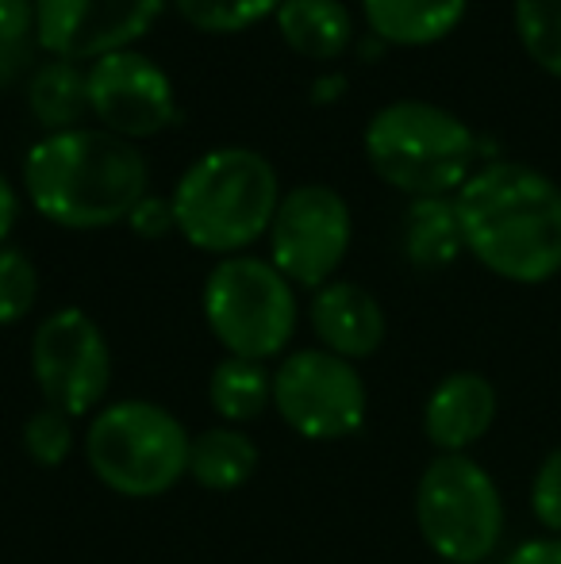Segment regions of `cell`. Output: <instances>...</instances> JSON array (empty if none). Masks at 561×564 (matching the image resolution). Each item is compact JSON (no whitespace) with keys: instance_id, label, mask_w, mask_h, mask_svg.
Here are the masks:
<instances>
[{"instance_id":"cell-25","label":"cell","mask_w":561,"mask_h":564,"mask_svg":"<svg viewBox=\"0 0 561 564\" xmlns=\"http://www.w3.org/2000/svg\"><path fill=\"white\" fill-rule=\"evenodd\" d=\"M39 300L35 261L15 246H0V327L28 319Z\"/></svg>"},{"instance_id":"cell-20","label":"cell","mask_w":561,"mask_h":564,"mask_svg":"<svg viewBox=\"0 0 561 564\" xmlns=\"http://www.w3.org/2000/svg\"><path fill=\"white\" fill-rule=\"evenodd\" d=\"M208 400L227 426L255 423L273 403V372L266 369V361L224 357L208 377Z\"/></svg>"},{"instance_id":"cell-5","label":"cell","mask_w":561,"mask_h":564,"mask_svg":"<svg viewBox=\"0 0 561 564\" xmlns=\"http://www.w3.org/2000/svg\"><path fill=\"white\" fill-rule=\"evenodd\" d=\"M188 431L150 400L105 403L85 431L89 473L123 499H158L188 476Z\"/></svg>"},{"instance_id":"cell-24","label":"cell","mask_w":561,"mask_h":564,"mask_svg":"<svg viewBox=\"0 0 561 564\" xmlns=\"http://www.w3.org/2000/svg\"><path fill=\"white\" fill-rule=\"evenodd\" d=\"M74 419L66 415V411L58 408H39L28 415V423H23V453H28L31 460H35L39 468H58L69 460V453H74Z\"/></svg>"},{"instance_id":"cell-26","label":"cell","mask_w":561,"mask_h":564,"mask_svg":"<svg viewBox=\"0 0 561 564\" xmlns=\"http://www.w3.org/2000/svg\"><path fill=\"white\" fill-rule=\"evenodd\" d=\"M531 514L550 538H561V446L550 449L535 468Z\"/></svg>"},{"instance_id":"cell-23","label":"cell","mask_w":561,"mask_h":564,"mask_svg":"<svg viewBox=\"0 0 561 564\" xmlns=\"http://www.w3.org/2000/svg\"><path fill=\"white\" fill-rule=\"evenodd\" d=\"M31 46H39L35 0H0V89L23 77Z\"/></svg>"},{"instance_id":"cell-4","label":"cell","mask_w":561,"mask_h":564,"mask_svg":"<svg viewBox=\"0 0 561 564\" xmlns=\"http://www.w3.org/2000/svg\"><path fill=\"white\" fill-rule=\"evenodd\" d=\"M366 162L385 185L412 200L457 196L473 177L477 134L465 119L427 100H397L366 123Z\"/></svg>"},{"instance_id":"cell-2","label":"cell","mask_w":561,"mask_h":564,"mask_svg":"<svg viewBox=\"0 0 561 564\" xmlns=\"http://www.w3.org/2000/svg\"><path fill=\"white\" fill-rule=\"evenodd\" d=\"M147 181L142 150L105 127L54 131L23 158L31 208L66 230H100L128 219L147 196Z\"/></svg>"},{"instance_id":"cell-3","label":"cell","mask_w":561,"mask_h":564,"mask_svg":"<svg viewBox=\"0 0 561 564\" xmlns=\"http://www.w3.org/2000/svg\"><path fill=\"white\" fill-rule=\"evenodd\" d=\"M170 200L188 246L235 258L270 235L281 208V185L266 154L250 147H219L188 165Z\"/></svg>"},{"instance_id":"cell-15","label":"cell","mask_w":561,"mask_h":564,"mask_svg":"<svg viewBox=\"0 0 561 564\" xmlns=\"http://www.w3.org/2000/svg\"><path fill=\"white\" fill-rule=\"evenodd\" d=\"M470 0H362L366 23L389 46H431L454 35Z\"/></svg>"},{"instance_id":"cell-18","label":"cell","mask_w":561,"mask_h":564,"mask_svg":"<svg viewBox=\"0 0 561 564\" xmlns=\"http://www.w3.org/2000/svg\"><path fill=\"white\" fill-rule=\"evenodd\" d=\"M262 465V453L239 426H208L188 442V476L208 491H235Z\"/></svg>"},{"instance_id":"cell-12","label":"cell","mask_w":561,"mask_h":564,"mask_svg":"<svg viewBox=\"0 0 561 564\" xmlns=\"http://www.w3.org/2000/svg\"><path fill=\"white\" fill-rule=\"evenodd\" d=\"M89 112L120 139H150L177 119V97L158 62L139 51L105 54L89 66Z\"/></svg>"},{"instance_id":"cell-9","label":"cell","mask_w":561,"mask_h":564,"mask_svg":"<svg viewBox=\"0 0 561 564\" xmlns=\"http://www.w3.org/2000/svg\"><path fill=\"white\" fill-rule=\"evenodd\" d=\"M31 377L46 408L69 419L100 411L112 388V349L105 330L82 307H58L31 335Z\"/></svg>"},{"instance_id":"cell-1","label":"cell","mask_w":561,"mask_h":564,"mask_svg":"<svg viewBox=\"0 0 561 564\" xmlns=\"http://www.w3.org/2000/svg\"><path fill=\"white\" fill-rule=\"evenodd\" d=\"M465 253L511 284L561 273V185L527 162H488L454 196Z\"/></svg>"},{"instance_id":"cell-17","label":"cell","mask_w":561,"mask_h":564,"mask_svg":"<svg viewBox=\"0 0 561 564\" xmlns=\"http://www.w3.org/2000/svg\"><path fill=\"white\" fill-rule=\"evenodd\" d=\"M465 253L462 224H457L454 196H423L404 212V258L423 273L454 265Z\"/></svg>"},{"instance_id":"cell-27","label":"cell","mask_w":561,"mask_h":564,"mask_svg":"<svg viewBox=\"0 0 561 564\" xmlns=\"http://www.w3.org/2000/svg\"><path fill=\"white\" fill-rule=\"evenodd\" d=\"M131 230L139 238H165L170 230H177V216H173V200H162V196H142L136 204V212L128 216Z\"/></svg>"},{"instance_id":"cell-21","label":"cell","mask_w":561,"mask_h":564,"mask_svg":"<svg viewBox=\"0 0 561 564\" xmlns=\"http://www.w3.org/2000/svg\"><path fill=\"white\" fill-rule=\"evenodd\" d=\"M511 23L527 58L561 82V0H516Z\"/></svg>"},{"instance_id":"cell-29","label":"cell","mask_w":561,"mask_h":564,"mask_svg":"<svg viewBox=\"0 0 561 564\" xmlns=\"http://www.w3.org/2000/svg\"><path fill=\"white\" fill-rule=\"evenodd\" d=\"M15 216H20V196H15L12 181H8L4 173H0V246H4L8 235H12Z\"/></svg>"},{"instance_id":"cell-8","label":"cell","mask_w":561,"mask_h":564,"mask_svg":"<svg viewBox=\"0 0 561 564\" xmlns=\"http://www.w3.org/2000/svg\"><path fill=\"white\" fill-rule=\"evenodd\" d=\"M366 380L327 349H296L273 369V411L296 438L343 442L366 423Z\"/></svg>"},{"instance_id":"cell-28","label":"cell","mask_w":561,"mask_h":564,"mask_svg":"<svg viewBox=\"0 0 561 564\" xmlns=\"http://www.w3.org/2000/svg\"><path fill=\"white\" fill-rule=\"evenodd\" d=\"M500 564H561V538H531V542L516 545Z\"/></svg>"},{"instance_id":"cell-6","label":"cell","mask_w":561,"mask_h":564,"mask_svg":"<svg viewBox=\"0 0 561 564\" xmlns=\"http://www.w3.org/2000/svg\"><path fill=\"white\" fill-rule=\"evenodd\" d=\"M416 527L442 564H485L508 527L500 484L470 453H439L416 484Z\"/></svg>"},{"instance_id":"cell-14","label":"cell","mask_w":561,"mask_h":564,"mask_svg":"<svg viewBox=\"0 0 561 564\" xmlns=\"http://www.w3.org/2000/svg\"><path fill=\"white\" fill-rule=\"evenodd\" d=\"M308 323L320 338V349L346 357V361L374 357L385 346V335H389L385 307L377 304L374 292H366L354 281H331L315 289Z\"/></svg>"},{"instance_id":"cell-10","label":"cell","mask_w":561,"mask_h":564,"mask_svg":"<svg viewBox=\"0 0 561 564\" xmlns=\"http://www.w3.org/2000/svg\"><path fill=\"white\" fill-rule=\"evenodd\" d=\"M350 208L327 185H300L281 196L270 227V261L296 289H323L335 281L350 250Z\"/></svg>"},{"instance_id":"cell-16","label":"cell","mask_w":561,"mask_h":564,"mask_svg":"<svg viewBox=\"0 0 561 564\" xmlns=\"http://www.w3.org/2000/svg\"><path fill=\"white\" fill-rule=\"evenodd\" d=\"M281 39L312 62H335L354 39V20L343 0H284L278 8Z\"/></svg>"},{"instance_id":"cell-11","label":"cell","mask_w":561,"mask_h":564,"mask_svg":"<svg viewBox=\"0 0 561 564\" xmlns=\"http://www.w3.org/2000/svg\"><path fill=\"white\" fill-rule=\"evenodd\" d=\"M165 0H35L39 51L62 62H97L131 51L162 15Z\"/></svg>"},{"instance_id":"cell-22","label":"cell","mask_w":561,"mask_h":564,"mask_svg":"<svg viewBox=\"0 0 561 564\" xmlns=\"http://www.w3.org/2000/svg\"><path fill=\"white\" fill-rule=\"evenodd\" d=\"M181 12V20L193 23L196 31L208 35H235L247 31L255 23H262L266 15H278L284 0H173Z\"/></svg>"},{"instance_id":"cell-7","label":"cell","mask_w":561,"mask_h":564,"mask_svg":"<svg viewBox=\"0 0 561 564\" xmlns=\"http://www.w3.org/2000/svg\"><path fill=\"white\" fill-rule=\"evenodd\" d=\"M204 323L227 357L270 361L296 335V284L273 261L235 253L204 281Z\"/></svg>"},{"instance_id":"cell-19","label":"cell","mask_w":561,"mask_h":564,"mask_svg":"<svg viewBox=\"0 0 561 564\" xmlns=\"http://www.w3.org/2000/svg\"><path fill=\"white\" fill-rule=\"evenodd\" d=\"M28 108L46 134L82 127V116L89 112V69L62 58L43 62L28 82Z\"/></svg>"},{"instance_id":"cell-13","label":"cell","mask_w":561,"mask_h":564,"mask_svg":"<svg viewBox=\"0 0 561 564\" xmlns=\"http://www.w3.org/2000/svg\"><path fill=\"white\" fill-rule=\"evenodd\" d=\"M500 395L485 372L457 369L431 388L423 403V434L439 453H470L493 431Z\"/></svg>"}]
</instances>
